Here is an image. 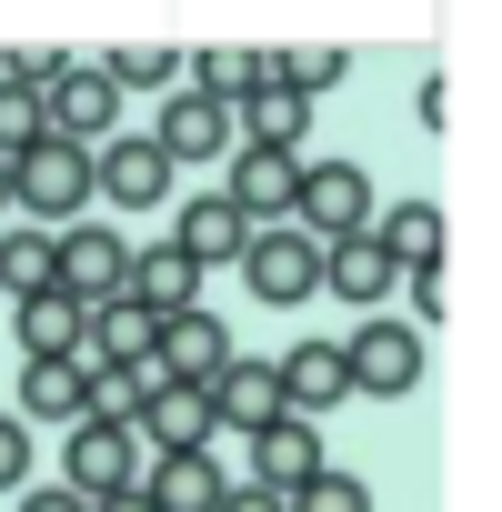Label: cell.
<instances>
[{"instance_id":"obj_5","label":"cell","mask_w":502,"mask_h":512,"mask_svg":"<svg viewBox=\"0 0 502 512\" xmlns=\"http://www.w3.org/2000/svg\"><path fill=\"white\" fill-rule=\"evenodd\" d=\"M241 282H251V302H272V312L312 302V292H322V241H302L292 221L251 231V251H241Z\"/></svg>"},{"instance_id":"obj_27","label":"cell","mask_w":502,"mask_h":512,"mask_svg":"<svg viewBox=\"0 0 502 512\" xmlns=\"http://www.w3.org/2000/svg\"><path fill=\"white\" fill-rule=\"evenodd\" d=\"M0 292L11 302L51 292V231H0Z\"/></svg>"},{"instance_id":"obj_17","label":"cell","mask_w":502,"mask_h":512,"mask_svg":"<svg viewBox=\"0 0 502 512\" xmlns=\"http://www.w3.org/2000/svg\"><path fill=\"white\" fill-rule=\"evenodd\" d=\"M322 292H332V302L382 312V292H402V272L382 262V241H372V231H352V241H332V251H322Z\"/></svg>"},{"instance_id":"obj_10","label":"cell","mask_w":502,"mask_h":512,"mask_svg":"<svg viewBox=\"0 0 502 512\" xmlns=\"http://www.w3.org/2000/svg\"><path fill=\"white\" fill-rule=\"evenodd\" d=\"M312 472H332V462H322V432H312L302 412H282V422L251 432V482H262V492H282V502H292Z\"/></svg>"},{"instance_id":"obj_3","label":"cell","mask_w":502,"mask_h":512,"mask_svg":"<svg viewBox=\"0 0 502 512\" xmlns=\"http://www.w3.org/2000/svg\"><path fill=\"white\" fill-rule=\"evenodd\" d=\"M11 211H41V221L91 211V151H81V141H61V131H41V141L11 161Z\"/></svg>"},{"instance_id":"obj_34","label":"cell","mask_w":502,"mask_h":512,"mask_svg":"<svg viewBox=\"0 0 502 512\" xmlns=\"http://www.w3.org/2000/svg\"><path fill=\"white\" fill-rule=\"evenodd\" d=\"M221 512H292V502H282V492H262V482H231V492H221Z\"/></svg>"},{"instance_id":"obj_2","label":"cell","mask_w":502,"mask_h":512,"mask_svg":"<svg viewBox=\"0 0 502 512\" xmlns=\"http://www.w3.org/2000/svg\"><path fill=\"white\" fill-rule=\"evenodd\" d=\"M121 282H131V241H121L111 221L51 231V292H71L81 312H101V302H121Z\"/></svg>"},{"instance_id":"obj_9","label":"cell","mask_w":502,"mask_h":512,"mask_svg":"<svg viewBox=\"0 0 502 512\" xmlns=\"http://www.w3.org/2000/svg\"><path fill=\"white\" fill-rule=\"evenodd\" d=\"M41 121H51L61 141H81V151H101V141H111V121H121V91L101 81V61H71V71H61V91L41 101Z\"/></svg>"},{"instance_id":"obj_24","label":"cell","mask_w":502,"mask_h":512,"mask_svg":"<svg viewBox=\"0 0 502 512\" xmlns=\"http://www.w3.org/2000/svg\"><path fill=\"white\" fill-rule=\"evenodd\" d=\"M262 81H282V51H191V91L221 111H241Z\"/></svg>"},{"instance_id":"obj_14","label":"cell","mask_w":502,"mask_h":512,"mask_svg":"<svg viewBox=\"0 0 502 512\" xmlns=\"http://www.w3.org/2000/svg\"><path fill=\"white\" fill-rule=\"evenodd\" d=\"M282 412H302V422H322L332 402H352V372H342V342H292L282 362Z\"/></svg>"},{"instance_id":"obj_33","label":"cell","mask_w":502,"mask_h":512,"mask_svg":"<svg viewBox=\"0 0 502 512\" xmlns=\"http://www.w3.org/2000/svg\"><path fill=\"white\" fill-rule=\"evenodd\" d=\"M402 292H412V332L442 312V272H402Z\"/></svg>"},{"instance_id":"obj_6","label":"cell","mask_w":502,"mask_h":512,"mask_svg":"<svg viewBox=\"0 0 502 512\" xmlns=\"http://www.w3.org/2000/svg\"><path fill=\"white\" fill-rule=\"evenodd\" d=\"M342 372H352V392H372V402H392V392H412L422 382V332L412 322H362L352 342H342Z\"/></svg>"},{"instance_id":"obj_4","label":"cell","mask_w":502,"mask_h":512,"mask_svg":"<svg viewBox=\"0 0 502 512\" xmlns=\"http://www.w3.org/2000/svg\"><path fill=\"white\" fill-rule=\"evenodd\" d=\"M141 432H121V422H71V442H61V492H81V502H111V492H131L141 482Z\"/></svg>"},{"instance_id":"obj_36","label":"cell","mask_w":502,"mask_h":512,"mask_svg":"<svg viewBox=\"0 0 502 512\" xmlns=\"http://www.w3.org/2000/svg\"><path fill=\"white\" fill-rule=\"evenodd\" d=\"M91 512H151V502H141V482H131V492H111V502H91Z\"/></svg>"},{"instance_id":"obj_25","label":"cell","mask_w":502,"mask_h":512,"mask_svg":"<svg viewBox=\"0 0 502 512\" xmlns=\"http://www.w3.org/2000/svg\"><path fill=\"white\" fill-rule=\"evenodd\" d=\"M81 362H151V312L141 302H101L81 332Z\"/></svg>"},{"instance_id":"obj_15","label":"cell","mask_w":502,"mask_h":512,"mask_svg":"<svg viewBox=\"0 0 502 512\" xmlns=\"http://www.w3.org/2000/svg\"><path fill=\"white\" fill-rule=\"evenodd\" d=\"M292 181H302V161H292V151H231L221 201H231L241 221H292Z\"/></svg>"},{"instance_id":"obj_22","label":"cell","mask_w":502,"mask_h":512,"mask_svg":"<svg viewBox=\"0 0 502 512\" xmlns=\"http://www.w3.org/2000/svg\"><path fill=\"white\" fill-rule=\"evenodd\" d=\"M372 241H382L392 272H432L442 262V211L432 201H392V211H372Z\"/></svg>"},{"instance_id":"obj_20","label":"cell","mask_w":502,"mask_h":512,"mask_svg":"<svg viewBox=\"0 0 502 512\" xmlns=\"http://www.w3.org/2000/svg\"><path fill=\"white\" fill-rule=\"evenodd\" d=\"M11 332H21V352H31V362H71V352H81V332H91V312H81L71 292H31V302L11 312Z\"/></svg>"},{"instance_id":"obj_16","label":"cell","mask_w":502,"mask_h":512,"mask_svg":"<svg viewBox=\"0 0 502 512\" xmlns=\"http://www.w3.org/2000/svg\"><path fill=\"white\" fill-rule=\"evenodd\" d=\"M171 251H181L191 272H211V262H241V251H251V221H241L221 191H201V201H181V231H171Z\"/></svg>"},{"instance_id":"obj_29","label":"cell","mask_w":502,"mask_h":512,"mask_svg":"<svg viewBox=\"0 0 502 512\" xmlns=\"http://www.w3.org/2000/svg\"><path fill=\"white\" fill-rule=\"evenodd\" d=\"M41 131H51V121H41V101H31L21 81H0V161H21Z\"/></svg>"},{"instance_id":"obj_1","label":"cell","mask_w":502,"mask_h":512,"mask_svg":"<svg viewBox=\"0 0 502 512\" xmlns=\"http://www.w3.org/2000/svg\"><path fill=\"white\" fill-rule=\"evenodd\" d=\"M292 231L302 241H352V231H372V181H362V161H302V181H292Z\"/></svg>"},{"instance_id":"obj_12","label":"cell","mask_w":502,"mask_h":512,"mask_svg":"<svg viewBox=\"0 0 502 512\" xmlns=\"http://www.w3.org/2000/svg\"><path fill=\"white\" fill-rule=\"evenodd\" d=\"M221 452H151L141 462V502L151 512H221Z\"/></svg>"},{"instance_id":"obj_8","label":"cell","mask_w":502,"mask_h":512,"mask_svg":"<svg viewBox=\"0 0 502 512\" xmlns=\"http://www.w3.org/2000/svg\"><path fill=\"white\" fill-rule=\"evenodd\" d=\"M221 362H231V332H221L201 302L171 312V322H151V372H161V382H191V392H201Z\"/></svg>"},{"instance_id":"obj_30","label":"cell","mask_w":502,"mask_h":512,"mask_svg":"<svg viewBox=\"0 0 502 512\" xmlns=\"http://www.w3.org/2000/svg\"><path fill=\"white\" fill-rule=\"evenodd\" d=\"M292 512H372V492H362L352 472H312V482L292 492Z\"/></svg>"},{"instance_id":"obj_23","label":"cell","mask_w":502,"mask_h":512,"mask_svg":"<svg viewBox=\"0 0 502 512\" xmlns=\"http://www.w3.org/2000/svg\"><path fill=\"white\" fill-rule=\"evenodd\" d=\"M191 292H201V272L181 262L171 241H161V251H131V282H121V302H141L151 322H171V312H191Z\"/></svg>"},{"instance_id":"obj_19","label":"cell","mask_w":502,"mask_h":512,"mask_svg":"<svg viewBox=\"0 0 502 512\" xmlns=\"http://www.w3.org/2000/svg\"><path fill=\"white\" fill-rule=\"evenodd\" d=\"M231 131H241V151H292V141L312 131V101H302L292 81H262V91L231 111Z\"/></svg>"},{"instance_id":"obj_21","label":"cell","mask_w":502,"mask_h":512,"mask_svg":"<svg viewBox=\"0 0 502 512\" xmlns=\"http://www.w3.org/2000/svg\"><path fill=\"white\" fill-rule=\"evenodd\" d=\"M21 412H31V422H61V432L91 422V362H81V352H71V362H31V372H21Z\"/></svg>"},{"instance_id":"obj_35","label":"cell","mask_w":502,"mask_h":512,"mask_svg":"<svg viewBox=\"0 0 502 512\" xmlns=\"http://www.w3.org/2000/svg\"><path fill=\"white\" fill-rule=\"evenodd\" d=\"M21 512H91V502H81V492H61V482H51V492H21Z\"/></svg>"},{"instance_id":"obj_13","label":"cell","mask_w":502,"mask_h":512,"mask_svg":"<svg viewBox=\"0 0 502 512\" xmlns=\"http://www.w3.org/2000/svg\"><path fill=\"white\" fill-rule=\"evenodd\" d=\"M211 422H231V432H262V422H282V372L272 362H251V352H231L211 382Z\"/></svg>"},{"instance_id":"obj_31","label":"cell","mask_w":502,"mask_h":512,"mask_svg":"<svg viewBox=\"0 0 502 512\" xmlns=\"http://www.w3.org/2000/svg\"><path fill=\"white\" fill-rule=\"evenodd\" d=\"M342 71H352V51H282V81H292L302 101H312V91H332Z\"/></svg>"},{"instance_id":"obj_11","label":"cell","mask_w":502,"mask_h":512,"mask_svg":"<svg viewBox=\"0 0 502 512\" xmlns=\"http://www.w3.org/2000/svg\"><path fill=\"white\" fill-rule=\"evenodd\" d=\"M141 452H211V392H191V382H151V402H141Z\"/></svg>"},{"instance_id":"obj_26","label":"cell","mask_w":502,"mask_h":512,"mask_svg":"<svg viewBox=\"0 0 502 512\" xmlns=\"http://www.w3.org/2000/svg\"><path fill=\"white\" fill-rule=\"evenodd\" d=\"M151 382H161L151 362H91V422H121L131 432L141 402H151Z\"/></svg>"},{"instance_id":"obj_18","label":"cell","mask_w":502,"mask_h":512,"mask_svg":"<svg viewBox=\"0 0 502 512\" xmlns=\"http://www.w3.org/2000/svg\"><path fill=\"white\" fill-rule=\"evenodd\" d=\"M221 141H231V111L221 101H201V91H181L171 111H161V131H151V151L181 171V161H221Z\"/></svg>"},{"instance_id":"obj_37","label":"cell","mask_w":502,"mask_h":512,"mask_svg":"<svg viewBox=\"0 0 502 512\" xmlns=\"http://www.w3.org/2000/svg\"><path fill=\"white\" fill-rule=\"evenodd\" d=\"M0 211H11V161H0Z\"/></svg>"},{"instance_id":"obj_28","label":"cell","mask_w":502,"mask_h":512,"mask_svg":"<svg viewBox=\"0 0 502 512\" xmlns=\"http://www.w3.org/2000/svg\"><path fill=\"white\" fill-rule=\"evenodd\" d=\"M171 71H181V51H151V41H141V51H111V61H101V81H111V91H161Z\"/></svg>"},{"instance_id":"obj_7","label":"cell","mask_w":502,"mask_h":512,"mask_svg":"<svg viewBox=\"0 0 502 512\" xmlns=\"http://www.w3.org/2000/svg\"><path fill=\"white\" fill-rule=\"evenodd\" d=\"M171 191V161L151 151V131H111L101 151H91V201H111V211H151Z\"/></svg>"},{"instance_id":"obj_32","label":"cell","mask_w":502,"mask_h":512,"mask_svg":"<svg viewBox=\"0 0 502 512\" xmlns=\"http://www.w3.org/2000/svg\"><path fill=\"white\" fill-rule=\"evenodd\" d=\"M21 482H31V432L0 412V492H21Z\"/></svg>"}]
</instances>
